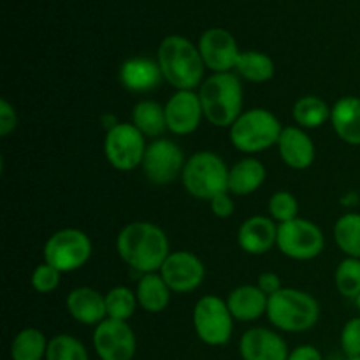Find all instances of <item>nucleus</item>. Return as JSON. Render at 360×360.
<instances>
[{
	"mask_svg": "<svg viewBox=\"0 0 360 360\" xmlns=\"http://www.w3.org/2000/svg\"><path fill=\"white\" fill-rule=\"evenodd\" d=\"M49 340L35 327L21 329L11 343V360H46Z\"/></svg>",
	"mask_w": 360,
	"mask_h": 360,
	"instance_id": "26",
	"label": "nucleus"
},
{
	"mask_svg": "<svg viewBox=\"0 0 360 360\" xmlns=\"http://www.w3.org/2000/svg\"><path fill=\"white\" fill-rule=\"evenodd\" d=\"M267 210H269V218L278 221V225L290 221L297 218L299 213V202L294 197V193L287 192V190H280L271 195L269 202H267Z\"/></svg>",
	"mask_w": 360,
	"mask_h": 360,
	"instance_id": "33",
	"label": "nucleus"
},
{
	"mask_svg": "<svg viewBox=\"0 0 360 360\" xmlns=\"http://www.w3.org/2000/svg\"><path fill=\"white\" fill-rule=\"evenodd\" d=\"M94 246L86 232L79 229H62L51 234L46 241L42 255L44 262L60 273H74L86 266Z\"/></svg>",
	"mask_w": 360,
	"mask_h": 360,
	"instance_id": "8",
	"label": "nucleus"
},
{
	"mask_svg": "<svg viewBox=\"0 0 360 360\" xmlns=\"http://www.w3.org/2000/svg\"><path fill=\"white\" fill-rule=\"evenodd\" d=\"M18 127V115L14 105L7 98H0V136L7 137Z\"/></svg>",
	"mask_w": 360,
	"mask_h": 360,
	"instance_id": "36",
	"label": "nucleus"
},
{
	"mask_svg": "<svg viewBox=\"0 0 360 360\" xmlns=\"http://www.w3.org/2000/svg\"><path fill=\"white\" fill-rule=\"evenodd\" d=\"M347 360H360V357H352V359H347Z\"/></svg>",
	"mask_w": 360,
	"mask_h": 360,
	"instance_id": "41",
	"label": "nucleus"
},
{
	"mask_svg": "<svg viewBox=\"0 0 360 360\" xmlns=\"http://www.w3.org/2000/svg\"><path fill=\"white\" fill-rule=\"evenodd\" d=\"M276 246L288 259L306 262L316 259L323 252L326 239L319 225L297 217L278 225Z\"/></svg>",
	"mask_w": 360,
	"mask_h": 360,
	"instance_id": "10",
	"label": "nucleus"
},
{
	"mask_svg": "<svg viewBox=\"0 0 360 360\" xmlns=\"http://www.w3.org/2000/svg\"><path fill=\"white\" fill-rule=\"evenodd\" d=\"M338 248L352 259H360V213H347L334 224Z\"/></svg>",
	"mask_w": 360,
	"mask_h": 360,
	"instance_id": "29",
	"label": "nucleus"
},
{
	"mask_svg": "<svg viewBox=\"0 0 360 360\" xmlns=\"http://www.w3.org/2000/svg\"><path fill=\"white\" fill-rule=\"evenodd\" d=\"M139 308L146 313H162L171 302V288L160 273L143 274L136 288Z\"/></svg>",
	"mask_w": 360,
	"mask_h": 360,
	"instance_id": "24",
	"label": "nucleus"
},
{
	"mask_svg": "<svg viewBox=\"0 0 360 360\" xmlns=\"http://www.w3.org/2000/svg\"><path fill=\"white\" fill-rule=\"evenodd\" d=\"M65 308L69 315L81 326H94L108 319L105 295L91 287H77L65 297Z\"/></svg>",
	"mask_w": 360,
	"mask_h": 360,
	"instance_id": "20",
	"label": "nucleus"
},
{
	"mask_svg": "<svg viewBox=\"0 0 360 360\" xmlns=\"http://www.w3.org/2000/svg\"><path fill=\"white\" fill-rule=\"evenodd\" d=\"M269 297L257 285H241L234 288L227 297V306L234 320L253 322L266 315Z\"/></svg>",
	"mask_w": 360,
	"mask_h": 360,
	"instance_id": "22",
	"label": "nucleus"
},
{
	"mask_svg": "<svg viewBox=\"0 0 360 360\" xmlns=\"http://www.w3.org/2000/svg\"><path fill=\"white\" fill-rule=\"evenodd\" d=\"M167 130L174 136H190L204 118L199 94L193 90H176L164 105Z\"/></svg>",
	"mask_w": 360,
	"mask_h": 360,
	"instance_id": "15",
	"label": "nucleus"
},
{
	"mask_svg": "<svg viewBox=\"0 0 360 360\" xmlns=\"http://www.w3.org/2000/svg\"><path fill=\"white\" fill-rule=\"evenodd\" d=\"M330 123L343 143L360 146V98L354 95L341 97L330 108Z\"/></svg>",
	"mask_w": 360,
	"mask_h": 360,
	"instance_id": "21",
	"label": "nucleus"
},
{
	"mask_svg": "<svg viewBox=\"0 0 360 360\" xmlns=\"http://www.w3.org/2000/svg\"><path fill=\"white\" fill-rule=\"evenodd\" d=\"M104 295H105V311H108V319L127 322L129 319H132L137 306H139L136 292H132L127 287H115Z\"/></svg>",
	"mask_w": 360,
	"mask_h": 360,
	"instance_id": "30",
	"label": "nucleus"
},
{
	"mask_svg": "<svg viewBox=\"0 0 360 360\" xmlns=\"http://www.w3.org/2000/svg\"><path fill=\"white\" fill-rule=\"evenodd\" d=\"M120 259L141 274L158 273L171 255L169 238L151 221H132L120 231L116 238Z\"/></svg>",
	"mask_w": 360,
	"mask_h": 360,
	"instance_id": "1",
	"label": "nucleus"
},
{
	"mask_svg": "<svg viewBox=\"0 0 360 360\" xmlns=\"http://www.w3.org/2000/svg\"><path fill=\"white\" fill-rule=\"evenodd\" d=\"M267 171L259 158L246 157L229 167V193L245 197L257 192L266 181Z\"/></svg>",
	"mask_w": 360,
	"mask_h": 360,
	"instance_id": "23",
	"label": "nucleus"
},
{
	"mask_svg": "<svg viewBox=\"0 0 360 360\" xmlns=\"http://www.w3.org/2000/svg\"><path fill=\"white\" fill-rule=\"evenodd\" d=\"M181 181L193 199L210 202L218 193L229 192V167L220 155L197 151L185 162Z\"/></svg>",
	"mask_w": 360,
	"mask_h": 360,
	"instance_id": "5",
	"label": "nucleus"
},
{
	"mask_svg": "<svg viewBox=\"0 0 360 360\" xmlns=\"http://www.w3.org/2000/svg\"><path fill=\"white\" fill-rule=\"evenodd\" d=\"M278 225L273 218L250 217L238 231V245L248 255H264L276 246Z\"/></svg>",
	"mask_w": 360,
	"mask_h": 360,
	"instance_id": "19",
	"label": "nucleus"
},
{
	"mask_svg": "<svg viewBox=\"0 0 360 360\" xmlns=\"http://www.w3.org/2000/svg\"><path fill=\"white\" fill-rule=\"evenodd\" d=\"M334 283L343 297L357 299L360 295V259L347 257L341 260L334 273Z\"/></svg>",
	"mask_w": 360,
	"mask_h": 360,
	"instance_id": "32",
	"label": "nucleus"
},
{
	"mask_svg": "<svg viewBox=\"0 0 360 360\" xmlns=\"http://www.w3.org/2000/svg\"><path fill=\"white\" fill-rule=\"evenodd\" d=\"M132 123L144 137L160 139L167 130L165 109L155 101H139L132 109Z\"/></svg>",
	"mask_w": 360,
	"mask_h": 360,
	"instance_id": "25",
	"label": "nucleus"
},
{
	"mask_svg": "<svg viewBox=\"0 0 360 360\" xmlns=\"http://www.w3.org/2000/svg\"><path fill=\"white\" fill-rule=\"evenodd\" d=\"M211 204V211H213L214 217L218 218H229L234 214V200H232L231 193L224 192V193H218L217 197L210 200Z\"/></svg>",
	"mask_w": 360,
	"mask_h": 360,
	"instance_id": "37",
	"label": "nucleus"
},
{
	"mask_svg": "<svg viewBox=\"0 0 360 360\" xmlns=\"http://www.w3.org/2000/svg\"><path fill=\"white\" fill-rule=\"evenodd\" d=\"M46 360H90V357L86 347L77 338L58 334L49 340Z\"/></svg>",
	"mask_w": 360,
	"mask_h": 360,
	"instance_id": "31",
	"label": "nucleus"
},
{
	"mask_svg": "<svg viewBox=\"0 0 360 360\" xmlns=\"http://www.w3.org/2000/svg\"><path fill=\"white\" fill-rule=\"evenodd\" d=\"M199 98L204 118L218 129H231L243 112V86L234 72H217L202 81Z\"/></svg>",
	"mask_w": 360,
	"mask_h": 360,
	"instance_id": "3",
	"label": "nucleus"
},
{
	"mask_svg": "<svg viewBox=\"0 0 360 360\" xmlns=\"http://www.w3.org/2000/svg\"><path fill=\"white\" fill-rule=\"evenodd\" d=\"M341 350L347 359L360 357V316L350 319L341 329Z\"/></svg>",
	"mask_w": 360,
	"mask_h": 360,
	"instance_id": "35",
	"label": "nucleus"
},
{
	"mask_svg": "<svg viewBox=\"0 0 360 360\" xmlns=\"http://www.w3.org/2000/svg\"><path fill=\"white\" fill-rule=\"evenodd\" d=\"M355 304H357V308H359V313H360V295L357 299H355Z\"/></svg>",
	"mask_w": 360,
	"mask_h": 360,
	"instance_id": "40",
	"label": "nucleus"
},
{
	"mask_svg": "<svg viewBox=\"0 0 360 360\" xmlns=\"http://www.w3.org/2000/svg\"><path fill=\"white\" fill-rule=\"evenodd\" d=\"M199 48L202 62L211 72H232L239 58V48L234 35L220 27L207 28L199 39Z\"/></svg>",
	"mask_w": 360,
	"mask_h": 360,
	"instance_id": "14",
	"label": "nucleus"
},
{
	"mask_svg": "<svg viewBox=\"0 0 360 360\" xmlns=\"http://www.w3.org/2000/svg\"><path fill=\"white\" fill-rule=\"evenodd\" d=\"M266 315L281 333H306L319 322L320 304L308 292L283 287L269 297Z\"/></svg>",
	"mask_w": 360,
	"mask_h": 360,
	"instance_id": "4",
	"label": "nucleus"
},
{
	"mask_svg": "<svg viewBox=\"0 0 360 360\" xmlns=\"http://www.w3.org/2000/svg\"><path fill=\"white\" fill-rule=\"evenodd\" d=\"M257 287H259L260 290L267 295V297H271V295H274L276 292H280L281 288H283V285H281V278L278 276L276 273H271V271H267V273H262L259 276Z\"/></svg>",
	"mask_w": 360,
	"mask_h": 360,
	"instance_id": "38",
	"label": "nucleus"
},
{
	"mask_svg": "<svg viewBox=\"0 0 360 360\" xmlns=\"http://www.w3.org/2000/svg\"><path fill=\"white\" fill-rule=\"evenodd\" d=\"M287 341L266 327L248 329L239 340V355L243 360H287Z\"/></svg>",
	"mask_w": 360,
	"mask_h": 360,
	"instance_id": "16",
	"label": "nucleus"
},
{
	"mask_svg": "<svg viewBox=\"0 0 360 360\" xmlns=\"http://www.w3.org/2000/svg\"><path fill=\"white\" fill-rule=\"evenodd\" d=\"M287 360H323L322 352L313 345H301L290 350Z\"/></svg>",
	"mask_w": 360,
	"mask_h": 360,
	"instance_id": "39",
	"label": "nucleus"
},
{
	"mask_svg": "<svg viewBox=\"0 0 360 360\" xmlns=\"http://www.w3.org/2000/svg\"><path fill=\"white\" fill-rule=\"evenodd\" d=\"M192 322L197 338L207 347H225L234 334V316L218 295H204L195 302Z\"/></svg>",
	"mask_w": 360,
	"mask_h": 360,
	"instance_id": "7",
	"label": "nucleus"
},
{
	"mask_svg": "<svg viewBox=\"0 0 360 360\" xmlns=\"http://www.w3.org/2000/svg\"><path fill=\"white\" fill-rule=\"evenodd\" d=\"M146 148L148 144L144 141V136L132 123L120 122L118 125L105 132V160L112 169L120 172H130L141 167Z\"/></svg>",
	"mask_w": 360,
	"mask_h": 360,
	"instance_id": "9",
	"label": "nucleus"
},
{
	"mask_svg": "<svg viewBox=\"0 0 360 360\" xmlns=\"http://www.w3.org/2000/svg\"><path fill=\"white\" fill-rule=\"evenodd\" d=\"M91 345L101 360H134L137 338L129 322L105 319L94 329Z\"/></svg>",
	"mask_w": 360,
	"mask_h": 360,
	"instance_id": "12",
	"label": "nucleus"
},
{
	"mask_svg": "<svg viewBox=\"0 0 360 360\" xmlns=\"http://www.w3.org/2000/svg\"><path fill=\"white\" fill-rule=\"evenodd\" d=\"M157 62L164 79L176 90H195L204 81L206 65L199 48L183 35H167L158 46Z\"/></svg>",
	"mask_w": 360,
	"mask_h": 360,
	"instance_id": "2",
	"label": "nucleus"
},
{
	"mask_svg": "<svg viewBox=\"0 0 360 360\" xmlns=\"http://www.w3.org/2000/svg\"><path fill=\"white\" fill-rule=\"evenodd\" d=\"M120 83L125 90L134 94H146L155 90L164 81L160 65L148 56H132L127 58L120 67Z\"/></svg>",
	"mask_w": 360,
	"mask_h": 360,
	"instance_id": "18",
	"label": "nucleus"
},
{
	"mask_svg": "<svg viewBox=\"0 0 360 360\" xmlns=\"http://www.w3.org/2000/svg\"><path fill=\"white\" fill-rule=\"evenodd\" d=\"M183 150L171 139H153L143 158V172L151 185L164 186L176 181L185 167Z\"/></svg>",
	"mask_w": 360,
	"mask_h": 360,
	"instance_id": "11",
	"label": "nucleus"
},
{
	"mask_svg": "<svg viewBox=\"0 0 360 360\" xmlns=\"http://www.w3.org/2000/svg\"><path fill=\"white\" fill-rule=\"evenodd\" d=\"M60 276H62L60 271H56L55 267L49 266V264L42 262L39 264L34 269V273H32L30 285L35 292H39V294H51L53 290L58 288Z\"/></svg>",
	"mask_w": 360,
	"mask_h": 360,
	"instance_id": "34",
	"label": "nucleus"
},
{
	"mask_svg": "<svg viewBox=\"0 0 360 360\" xmlns=\"http://www.w3.org/2000/svg\"><path fill=\"white\" fill-rule=\"evenodd\" d=\"M276 146L281 160L294 171H306L315 162V143L301 127H283Z\"/></svg>",
	"mask_w": 360,
	"mask_h": 360,
	"instance_id": "17",
	"label": "nucleus"
},
{
	"mask_svg": "<svg viewBox=\"0 0 360 360\" xmlns=\"http://www.w3.org/2000/svg\"><path fill=\"white\" fill-rule=\"evenodd\" d=\"M234 70L250 83H267L274 77V62L262 51H241Z\"/></svg>",
	"mask_w": 360,
	"mask_h": 360,
	"instance_id": "27",
	"label": "nucleus"
},
{
	"mask_svg": "<svg viewBox=\"0 0 360 360\" xmlns=\"http://www.w3.org/2000/svg\"><path fill=\"white\" fill-rule=\"evenodd\" d=\"M160 276L174 294H190L202 285L206 267L192 252H171L160 267Z\"/></svg>",
	"mask_w": 360,
	"mask_h": 360,
	"instance_id": "13",
	"label": "nucleus"
},
{
	"mask_svg": "<svg viewBox=\"0 0 360 360\" xmlns=\"http://www.w3.org/2000/svg\"><path fill=\"white\" fill-rule=\"evenodd\" d=\"M280 120L264 108L243 111L241 116L229 129L232 146L241 153H260L278 144L281 136Z\"/></svg>",
	"mask_w": 360,
	"mask_h": 360,
	"instance_id": "6",
	"label": "nucleus"
},
{
	"mask_svg": "<svg viewBox=\"0 0 360 360\" xmlns=\"http://www.w3.org/2000/svg\"><path fill=\"white\" fill-rule=\"evenodd\" d=\"M292 116L301 129H319L327 120L330 122V108L316 95H304L294 104Z\"/></svg>",
	"mask_w": 360,
	"mask_h": 360,
	"instance_id": "28",
	"label": "nucleus"
}]
</instances>
